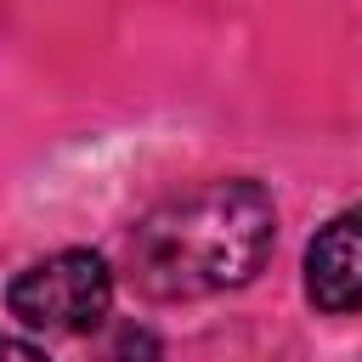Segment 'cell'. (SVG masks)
I'll use <instances>...</instances> for the list:
<instances>
[{
	"instance_id": "1",
	"label": "cell",
	"mask_w": 362,
	"mask_h": 362,
	"mask_svg": "<svg viewBox=\"0 0 362 362\" xmlns=\"http://www.w3.org/2000/svg\"><path fill=\"white\" fill-rule=\"evenodd\" d=\"M277 243V204L260 181H198L153 204L130 232V277L153 300H204L243 288Z\"/></svg>"
},
{
	"instance_id": "5",
	"label": "cell",
	"mask_w": 362,
	"mask_h": 362,
	"mask_svg": "<svg viewBox=\"0 0 362 362\" xmlns=\"http://www.w3.org/2000/svg\"><path fill=\"white\" fill-rule=\"evenodd\" d=\"M0 362H51V356L28 339H0Z\"/></svg>"
},
{
	"instance_id": "3",
	"label": "cell",
	"mask_w": 362,
	"mask_h": 362,
	"mask_svg": "<svg viewBox=\"0 0 362 362\" xmlns=\"http://www.w3.org/2000/svg\"><path fill=\"white\" fill-rule=\"evenodd\" d=\"M305 300L334 317L362 305V209H339L305 243Z\"/></svg>"
},
{
	"instance_id": "2",
	"label": "cell",
	"mask_w": 362,
	"mask_h": 362,
	"mask_svg": "<svg viewBox=\"0 0 362 362\" xmlns=\"http://www.w3.org/2000/svg\"><path fill=\"white\" fill-rule=\"evenodd\" d=\"M6 305L34 334H90L113 311V272L90 249H62L23 266L6 288Z\"/></svg>"
},
{
	"instance_id": "4",
	"label": "cell",
	"mask_w": 362,
	"mask_h": 362,
	"mask_svg": "<svg viewBox=\"0 0 362 362\" xmlns=\"http://www.w3.org/2000/svg\"><path fill=\"white\" fill-rule=\"evenodd\" d=\"M153 356H158V345H153V334H147V328H124V334H119L113 362H153Z\"/></svg>"
}]
</instances>
